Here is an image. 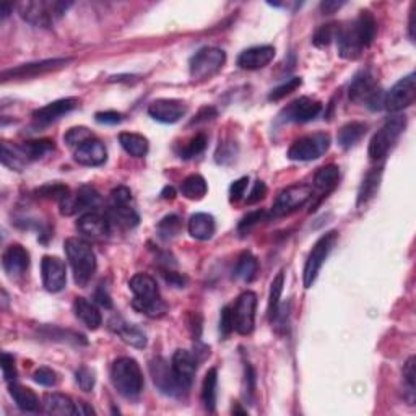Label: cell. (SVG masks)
I'll return each instance as SVG.
<instances>
[{
  "label": "cell",
  "instance_id": "obj_1",
  "mask_svg": "<svg viewBox=\"0 0 416 416\" xmlns=\"http://www.w3.org/2000/svg\"><path fill=\"white\" fill-rule=\"evenodd\" d=\"M377 34V21L368 10L360 12L356 20L347 26H340L337 33V46L340 57L348 61H355L373 44Z\"/></svg>",
  "mask_w": 416,
  "mask_h": 416
},
{
  "label": "cell",
  "instance_id": "obj_2",
  "mask_svg": "<svg viewBox=\"0 0 416 416\" xmlns=\"http://www.w3.org/2000/svg\"><path fill=\"white\" fill-rule=\"evenodd\" d=\"M129 286H131V292L133 293L132 307L137 312L153 317V319H158V317L166 314L168 304L161 298L158 285H156L153 276L137 274L129 281Z\"/></svg>",
  "mask_w": 416,
  "mask_h": 416
},
{
  "label": "cell",
  "instance_id": "obj_3",
  "mask_svg": "<svg viewBox=\"0 0 416 416\" xmlns=\"http://www.w3.org/2000/svg\"><path fill=\"white\" fill-rule=\"evenodd\" d=\"M67 259L74 272V280L78 286H87L96 272V256L87 241L69 238L64 244Z\"/></svg>",
  "mask_w": 416,
  "mask_h": 416
},
{
  "label": "cell",
  "instance_id": "obj_4",
  "mask_svg": "<svg viewBox=\"0 0 416 416\" xmlns=\"http://www.w3.org/2000/svg\"><path fill=\"white\" fill-rule=\"evenodd\" d=\"M111 381L120 395L125 399H137L143 391V374L133 358L122 356L116 360L111 368Z\"/></svg>",
  "mask_w": 416,
  "mask_h": 416
},
{
  "label": "cell",
  "instance_id": "obj_5",
  "mask_svg": "<svg viewBox=\"0 0 416 416\" xmlns=\"http://www.w3.org/2000/svg\"><path fill=\"white\" fill-rule=\"evenodd\" d=\"M70 2H44V0H36V2H23L18 6L21 18L28 23L41 28H49L57 18H61L69 10Z\"/></svg>",
  "mask_w": 416,
  "mask_h": 416
},
{
  "label": "cell",
  "instance_id": "obj_6",
  "mask_svg": "<svg viewBox=\"0 0 416 416\" xmlns=\"http://www.w3.org/2000/svg\"><path fill=\"white\" fill-rule=\"evenodd\" d=\"M405 127H406L405 116H402V114L392 116V118L388 119L387 122L374 133V137L371 138L369 150H368L369 160L379 161V160L386 158L387 153L393 146V143L399 140L402 132L405 131Z\"/></svg>",
  "mask_w": 416,
  "mask_h": 416
},
{
  "label": "cell",
  "instance_id": "obj_7",
  "mask_svg": "<svg viewBox=\"0 0 416 416\" xmlns=\"http://www.w3.org/2000/svg\"><path fill=\"white\" fill-rule=\"evenodd\" d=\"M107 220L124 230H132L138 225L140 217L132 205V192L127 187H118L111 192V205L107 210Z\"/></svg>",
  "mask_w": 416,
  "mask_h": 416
},
{
  "label": "cell",
  "instance_id": "obj_8",
  "mask_svg": "<svg viewBox=\"0 0 416 416\" xmlns=\"http://www.w3.org/2000/svg\"><path fill=\"white\" fill-rule=\"evenodd\" d=\"M384 95L377 80L369 70L358 74L350 85V100L353 102H364L371 111H379L384 107Z\"/></svg>",
  "mask_w": 416,
  "mask_h": 416
},
{
  "label": "cell",
  "instance_id": "obj_9",
  "mask_svg": "<svg viewBox=\"0 0 416 416\" xmlns=\"http://www.w3.org/2000/svg\"><path fill=\"white\" fill-rule=\"evenodd\" d=\"M337 239H338V232L329 231L325 232V234H322L320 238L316 241V244L312 245L309 256H307V261L304 263V272H303L304 288H311V286L316 283L320 268L324 265V262L327 261L330 250H332L335 243H337Z\"/></svg>",
  "mask_w": 416,
  "mask_h": 416
},
{
  "label": "cell",
  "instance_id": "obj_10",
  "mask_svg": "<svg viewBox=\"0 0 416 416\" xmlns=\"http://www.w3.org/2000/svg\"><path fill=\"white\" fill-rule=\"evenodd\" d=\"M330 149V135L325 132H316L304 135L293 142L288 150V158L293 161H314L325 155Z\"/></svg>",
  "mask_w": 416,
  "mask_h": 416
},
{
  "label": "cell",
  "instance_id": "obj_11",
  "mask_svg": "<svg viewBox=\"0 0 416 416\" xmlns=\"http://www.w3.org/2000/svg\"><path fill=\"white\" fill-rule=\"evenodd\" d=\"M226 62V54L218 47H204L190 59V77L194 80H207L217 75Z\"/></svg>",
  "mask_w": 416,
  "mask_h": 416
},
{
  "label": "cell",
  "instance_id": "obj_12",
  "mask_svg": "<svg viewBox=\"0 0 416 416\" xmlns=\"http://www.w3.org/2000/svg\"><path fill=\"white\" fill-rule=\"evenodd\" d=\"M150 373L151 377H153L155 386L169 397H182L189 392L190 387L186 386V384L177 377L173 366H169L168 361L163 360V358H155V360L151 361Z\"/></svg>",
  "mask_w": 416,
  "mask_h": 416
},
{
  "label": "cell",
  "instance_id": "obj_13",
  "mask_svg": "<svg viewBox=\"0 0 416 416\" xmlns=\"http://www.w3.org/2000/svg\"><path fill=\"white\" fill-rule=\"evenodd\" d=\"M312 199V187L307 184H294L286 187L276 197L274 207H272V215L275 218L292 215L301 207H304Z\"/></svg>",
  "mask_w": 416,
  "mask_h": 416
},
{
  "label": "cell",
  "instance_id": "obj_14",
  "mask_svg": "<svg viewBox=\"0 0 416 416\" xmlns=\"http://www.w3.org/2000/svg\"><path fill=\"white\" fill-rule=\"evenodd\" d=\"M416 98V75L408 74L400 78L388 91L384 95V107L388 113L397 114L406 109L415 102Z\"/></svg>",
  "mask_w": 416,
  "mask_h": 416
},
{
  "label": "cell",
  "instance_id": "obj_15",
  "mask_svg": "<svg viewBox=\"0 0 416 416\" xmlns=\"http://www.w3.org/2000/svg\"><path fill=\"white\" fill-rule=\"evenodd\" d=\"M256 307H257V294L252 292H245L241 294L236 301L232 311V322H234V332L239 335L252 333L254 325H256Z\"/></svg>",
  "mask_w": 416,
  "mask_h": 416
},
{
  "label": "cell",
  "instance_id": "obj_16",
  "mask_svg": "<svg viewBox=\"0 0 416 416\" xmlns=\"http://www.w3.org/2000/svg\"><path fill=\"white\" fill-rule=\"evenodd\" d=\"M72 59H47L39 62H31V64L18 65L15 69H8L2 72V82L8 80H30L39 75H46L49 72H56L67 67Z\"/></svg>",
  "mask_w": 416,
  "mask_h": 416
},
{
  "label": "cell",
  "instance_id": "obj_17",
  "mask_svg": "<svg viewBox=\"0 0 416 416\" xmlns=\"http://www.w3.org/2000/svg\"><path fill=\"white\" fill-rule=\"evenodd\" d=\"M100 204L101 197L96 192L95 187L82 186L74 195L70 194L69 197H65L59 205L61 213L64 215V217H72V215L85 212V210H95Z\"/></svg>",
  "mask_w": 416,
  "mask_h": 416
},
{
  "label": "cell",
  "instance_id": "obj_18",
  "mask_svg": "<svg viewBox=\"0 0 416 416\" xmlns=\"http://www.w3.org/2000/svg\"><path fill=\"white\" fill-rule=\"evenodd\" d=\"M43 285L49 293H59L67 285V267L64 261L54 256H44L41 261Z\"/></svg>",
  "mask_w": 416,
  "mask_h": 416
},
{
  "label": "cell",
  "instance_id": "obj_19",
  "mask_svg": "<svg viewBox=\"0 0 416 416\" xmlns=\"http://www.w3.org/2000/svg\"><path fill=\"white\" fill-rule=\"evenodd\" d=\"M187 113V106L181 100H156L149 106L150 118L163 124H176L184 118Z\"/></svg>",
  "mask_w": 416,
  "mask_h": 416
},
{
  "label": "cell",
  "instance_id": "obj_20",
  "mask_svg": "<svg viewBox=\"0 0 416 416\" xmlns=\"http://www.w3.org/2000/svg\"><path fill=\"white\" fill-rule=\"evenodd\" d=\"M80 106V101L77 98H62L54 102H49L44 107H39L33 113V119L39 125H47L54 122V120L61 119L62 116L72 113Z\"/></svg>",
  "mask_w": 416,
  "mask_h": 416
},
{
  "label": "cell",
  "instance_id": "obj_21",
  "mask_svg": "<svg viewBox=\"0 0 416 416\" xmlns=\"http://www.w3.org/2000/svg\"><path fill=\"white\" fill-rule=\"evenodd\" d=\"M111 221L107 220V217H102L98 212H88L82 215L77 221V228L82 234L88 236L91 239H106L111 234Z\"/></svg>",
  "mask_w": 416,
  "mask_h": 416
},
{
  "label": "cell",
  "instance_id": "obj_22",
  "mask_svg": "<svg viewBox=\"0 0 416 416\" xmlns=\"http://www.w3.org/2000/svg\"><path fill=\"white\" fill-rule=\"evenodd\" d=\"M74 158L78 164H82V166H88V168L101 166V164H105L107 160V151L105 143L98 140V138H91V140L85 142L75 149Z\"/></svg>",
  "mask_w": 416,
  "mask_h": 416
},
{
  "label": "cell",
  "instance_id": "obj_23",
  "mask_svg": "<svg viewBox=\"0 0 416 416\" xmlns=\"http://www.w3.org/2000/svg\"><path fill=\"white\" fill-rule=\"evenodd\" d=\"M2 267L8 276L23 275L30 267V252L20 244L8 245L2 256Z\"/></svg>",
  "mask_w": 416,
  "mask_h": 416
},
{
  "label": "cell",
  "instance_id": "obj_24",
  "mask_svg": "<svg viewBox=\"0 0 416 416\" xmlns=\"http://www.w3.org/2000/svg\"><path fill=\"white\" fill-rule=\"evenodd\" d=\"M322 111V105L319 101L311 100V98L303 96L299 100L293 101L292 105L285 109L286 120H292V122L304 124L309 122V120L316 119Z\"/></svg>",
  "mask_w": 416,
  "mask_h": 416
},
{
  "label": "cell",
  "instance_id": "obj_25",
  "mask_svg": "<svg viewBox=\"0 0 416 416\" xmlns=\"http://www.w3.org/2000/svg\"><path fill=\"white\" fill-rule=\"evenodd\" d=\"M275 47L274 46H256L249 47L239 54L238 65L244 70H261L274 61Z\"/></svg>",
  "mask_w": 416,
  "mask_h": 416
},
{
  "label": "cell",
  "instance_id": "obj_26",
  "mask_svg": "<svg viewBox=\"0 0 416 416\" xmlns=\"http://www.w3.org/2000/svg\"><path fill=\"white\" fill-rule=\"evenodd\" d=\"M109 327L116 335H119L120 340H122L124 343H127V345L133 348L146 347V335L143 333L137 325L125 322L122 317H114V319L109 322Z\"/></svg>",
  "mask_w": 416,
  "mask_h": 416
},
{
  "label": "cell",
  "instance_id": "obj_27",
  "mask_svg": "<svg viewBox=\"0 0 416 416\" xmlns=\"http://www.w3.org/2000/svg\"><path fill=\"white\" fill-rule=\"evenodd\" d=\"M171 366L177 377L181 379L186 386H192V379L197 373V358L187 350H177L173 355Z\"/></svg>",
  "mask_w": 416,
  "mask_h": 416
},
{
  "label": "cell",
  "instance_id": "obj_28",
  "mask_svg": "<svg viewBox=\"0 0 416 416\" xmlns=\"http://www.w3.org/2000/svg\"><path fill=\"white\" fill-rule=\"evenodd\" d=\"M74 311L75 316L78 317V320H82L83 325H87L89 330H96L101 327L102 317L95 303L88 301L87 298H75Z\"/></svg>",
  "mask_w": 416,
  "mask_h": 416
},
{
  "label": "cell",
  "instance_id": "obj_29",
  "mask_svg": "<svg viewBox=\"0 0 416 416\" xmlns=\"http://www.w3.org/2000/svg\"><path fill=\"white\" fill-rule=\"evenodd\" d=\"M8 391H10V395L13 397L17 406L21 411H26V413H36V411L41 410V402H39L38 395H36L31 388L20 386V384L17 382H10L8 384Z\"/></svg>",
  "mask_w": 416,
  "mask_h": 416
},
{
  "label": "cell",
  "instance_id": "obj_30",
  "mask_svg": "<svg viewBox=\"0 0 416 416\" xmlns=\"http://www.w3.org/2000/svg\"><path fill=\"white\" fill-rule=\"evenodd\" d=\"M187 230H189V234L194 239L208 241V239H212V236L215 234L217 225H215V218L212 217V215L195 213L190 217L189 225H187Z\"/></svg>",
  "mask_w": 416,
  "mask_h": 416
},
{
  "label": "cell",
  "instance_id": "obj_31",
  "mask_svg": "<svg viewBox=\"0 0 416 416\" xmlns=\"http://www.w3.org/2000/svg\"><path fill=\"white\" fill-rule=\"evenodd\" d=\"M44 408L51 415H77V404H74V400H72L69 395L59 392L46 393V395H44Z\"/></svg>",
  "mask_w": 416,
  "mask_h": 416
},
{
  "label": "cell",
  "instance_id": "obj_32",
  "mask_svg": "<svg viewBox=\"0 0 416 416\" xmlns=\"http://www.w3.org/2000/svg\"><path fill=\"white\" fill-rule=\"evenodd\" d=\"M366 132H368V125L364 122H360V120L348 122L338 131V145L345 150L351 149V146H355L356 143L366 135Z\"/></svg>",
  "mask_w": 416,
  "mask_h": 416
},
{
  "label": "cell",
  "instance_id": "obj_33",
  "mask_svg": "<svg viewBox=\"0 0 416 416\" xmlns=\"http://www.w3.org/2000/svg\"><path fill=\"white\" fill-rule=\"evenodd\" d=\"M119 143L133 158H143V156L149 153V140L140 135V133L122 132L119 135Z\"/></svg>",
  "mask_w": 416,
  "mask_h": 416
},
{
  "label": "cell",
  "instance_id": "obj_34",
  "mask_svg": "<svg viewBox=\"0 0 416 416\" xmlns=\"http://www.w3.org/2000/svg\"><path fill=\"white\" fill-rule=\"evenodd\" d=\"M2 163L3 166L13 169V171H23L28 166L30 161L26 158L20 145H12V143H2Z\"/></svg>",
  "mask_w": 416,
  "mask_h": 416
},
{
  "label": "cell",
  "instance_id": "obj_35",
  "mask_svg": "<svg viewBox=\"0 0 416 416\" xmlns=\"http://www.w3.org/2000/svg\"><path fill=\"white\" fill-rule=\"evenodd\" d=\"M257 272H259V262L257 259L252 256V252L245 250V252L241 254V257L238 259V263H236V268H234L236 278L244 281V283H250V281L257 276Z\"/></svg>",
  "mask_w": 416,
  "mask_h": 416
},
{
  "label": "cell",
  "instance_id": "obj_36",
  "mask_svg": "<svg viewBox=\"0 0 416 416\" xmlns=\"http://www.w3.org/2000/svg\"><path fill=\"white\" fill-rule=\"evenodd\" d=\"M381 176H382V168H375L373 171L368 173V176L364 177L363 184L360 187V192H358V207H363L373 199L375 192L379 189V184H381Z\"/></svg>",
  "mask_w": 416,
  "mask_h": 416
},
{
  "label": "cell",
  "instance_id": "obj_37",
  "mask_svg": "<svg viewBox=\"0 0 416 416\" xmlns=\"http://www.w3.org/2000/svg\"><path fill=\"white\" fill-rule=\"evenodd\" d=\"M207 181L200 174H190L181 184V194L189 200H200L207 195Z\"/></svg>",
  "mask_w": 416,
  "mask_h": 416
},
{
  "label": "cell",
  "instance_id": "obj_38",
  "mask_svg": "<svg viewBox=\"0 0 416 416\" xmlns=\"http://www.w3.org/2000/svg\"><path fill=\"white\" fill-rule=\"evenodd\" d=\"M217 386H218V373L217 369L212 368L208 369L207 374H205V379L202 384V402H204V406L210 411V413H213L215 405H217Z\"/></svg>",
  "mask_w": 416,
  "mask_h": 416
},
{
  "label": "cell",
  "instance_id": "obj_39",
  "mask_svg": "<svg viewBox=\"0 0 416 416\" xmlns=\"http://www.w3.org/2000/svg\"><path fill=\"white\" fill-rule=\"evenodd\" d=\"M340 179V168L337 164H327V166L320 168L314 176V186L317 189L330 192L335 186L338 184Z\"/></svg>",
  "mask_w": 416,
  "mask_h": 416
},
{
  "label": "cell",
  "instance_id": "obj_40",
  "mask_svg": "<svg viewBox=\"0 0 416 416\" xmlns=\"http://www.w3.org/2000/svg\"><path fill=\"white\" fill-rule=\"evenodd\" d=\"M21 150H23V153L28 161H36V160H41L43 156H46L47 153H51L54 151V142L52 140H30L21 143Z\"/></svg>",
  "mask_w": 416,
  "mask_h": 416
},
{
  "label": "cell",
  "instance_id": "obj_41",
  "mask_svg": "<svg viewBox=\"0 0 416 416\" xmlns=\"http://www.w3.org/2000/svg\"><path fill=\"white\" fill-rule=\"evenodd\" d=\"M182 230V221L177 215H168L158 223L156 231H158L160 239L173 241Z\"/></svg>",
  "mask_w": 416,
  "mask_h": 416
},
{
  "label": "cell",
  "instance_id": "obj_42",
  "mask_svg": "<svg viewBox=\"0 0 416 416\" xmlns=\"http://www.w3.org/2000/svg\"><path fill=\"white\" fill-rule=\"evenodd\" d=\"M283 286H285V274L283 272H280L270 285V296H268V307H267L268 319H270V322L274 319L276 311H278L280 307V298H281V293H283Z\"/></svg>",
  "mask_w": 416,
  "mask_h": 416
},
{
  "label": "cell",
  "instance_id": "obj_43",
  "mask_svg": "<svg viewBox=\"0 0 416 416\" xmlns=\"http://www.w3.org/2000/svg\"><path fill=\"white\" fill-rule=\"evenodd\" d=\"M340 25L337 23H329V25H322L319 30L316 31L314 38H312V43H314L316 47H327L330 46V43L337 38Z\"/></svg>",
  "mask_w": 416,
  "mask_h": 416
},
{
  "label": "cell",
  "instance_id": "obj_44",
  "mask_svg": "<svg viewBox=\"0 0 416 416\" xmlns=\"http://www.w3.org/2000/svg\"><path fill=\"white\" fill-rule=\"evenodd\" d=\"M36 195L43 197V199H49V200H57V202H62V200L65 199V197L70 195L69 187L64 184H57V182H54V184H46L43 187H39L38 190H36Z\"/></svg>",
  "mask_w": 416,
  "mask_h": 416
},
{
  "label": "cell",
  "instance_id": "obj_45",
  "mask_svg": "<svg viewBox=\"0 0 416 416\" xmlns=\"http://www.w3.org/2000/svg\"><path fill=\"white\" fill-rule=\"evenodd\" d=\"M303 85V78L301 77H292L288 78L283 85H280V87H276L275 89H272V93L268 95V100L270 101H280L286 98L288 95H292L293 91H296V89Z\"/></svg>",
  "mask_w": 416,
  "mask_h": 416
},
{
  "label": "cell",
  "instance_id": "obj_46",
  "mask_svg": "<svg viewBox=\"0 0 416 416\" xmlns=\"http://www.w3.org/2000/svg\"><path fill=\"white\" fill-rule=\"evenodd\" d=\"M208 138L205 133H197L195 137L190 138V142L187 143V146L181 151V158H194V156H199L200 153H204V150L207 149Z\"/></svg>",
  "mask_w": 416,
  "mask_h": 416
},
{
  "label": "cell",
  "instance_id": "obj_47",
  "mask_svg": "<svg viewBox=\"0 0 416 416\" xmlns=\"http://www.w3.org/2000/svg\"><path fill=\"white\" fill-rule=\"evenodd\" d=\"M91 138L95 137H93L91 131H88L87 127H74L64 135L65 143L69 146H72V149H77V146H80L85 142L91 140Z\"/></svg>",
  "mask_w": 416,
  "mask_h": 416
},
{
  "label": "cell",
  "instance_id": "obj_48",
  "mask_svg": "<svg viewBox=\"0 0 416 416\" xmlns=\"http://www.w3.org/2000/svg\"><path fill=\"white\" fill-rule=\"evenodd\" d=\"M75 377H77L78 387L82 388L83 392L93 391V387H95V382H96V377H95V373H93L91 369L87 368V366H82V368L77 371V374H75Z\"/></svg>",
  "mask_w": 416,
  "mask_h": 416
},
{
  "label": "cell",
  "instance_id": "obj_49",
  "mask_svg": "<svg viewBox=\"0 0 416 416\" xmlns=\"http://www.w3.org/2000/svg\"><path fill=\"white\" fill-rule=\"evenodd\" d=\"M33 379L36 384H39V386L43 387H54L57 384V374L54 373L51 368H39L36 373L33 374Z\"/></svg>",
  "mask_w": 416,
  "mask_h": 416
},
{
  "label": "cell",
  "instance_id": "obj_50",
  "mask_svg": "<svg viewBox=\"0 0 416 416\" xmlns=\"http://www.w3.org/2000/svg\"><path fill=\"white\" fill-rule=\"evenodd\" d=\"M263 217H265V212H263V210H256V212L248 213L243 218V220H241L239 226H238V231L239 232H249L254 226L259 225V223L263 220Z\"/></svg>",
  "mask_w": 416,
  "mask_h": 416
},
{
  "label": "cell",
  "instance_id": "obj_51",
  "mask_svg": "<svg viewBox=\"0 0 416 416\" xmlns=\"http://www.w3.org/2000/svg\"><path fill=\"white\" fill-rule=\"evenodd\" d=\"M2 375L8 384L15 382V379H17L15 358H13L12 355H8V353H2Z\"/></svg>",
  "mask_w": 416,
  "mask_h": 416
},
{
  "label": "cell",
  "instance_id": "obj_52",
  "mask_svg": "<svg viewBox=\"0 0 416 416\" xmlns=\"http://www.w3.org/2000/svg\"><path fill=\"white\" fill-rule=\"evenodd\" d=\"M249 184V179L248 177H241L238 181H234L230 187V200L232 204L239 202L241 199H243L245 194V189H248Z\"/></svg>",
  "mask_w": 416,
  "mask_h": 416
},
{
  "label": "cell",
  "instance_id": "obj_53",
  "mask_svg": "<svg viewBox=\"0 0 416 416\" xmlns=\"http://www.w3.org/2000/svg\"><path fill=\"white\" fill-rule=\"evenodd\" d=\"M256 393V373H254L252 366H245V379H244V397L249 402L254 399Z\"/></svg>",
  "mask_w": 416,
  "mask_h": 416
},
{
  "label": "cell",
  "instance_id": "obj_54",
  "mask_svg": "<svg viewBox=\"0 0 416 416\" xmlns=\"http://www.w3.org/2000/svg\"><path fill=\"white\" fill-rule=\"evenodd\" d=\"M220 332L223 337H228L231 332H234V322H232V311L230 306L223 307V311H221Z\"/></svg>",
  "mask_w": 416,
  "mask_h": 416
},
{
  "label": "cell",
  "instance_id": "obj_55",
  "mask_svg": "<svg viewBox=\"0 0 416 416\" xmlns=\"http://www.w3.org/2000/svg\"><path fill=\"white\" fill-rule=\"evenodd\" d=\"M404 381L408 386V391L413 393L415 392V384H416V369H415V356H410L404 366Z\"/></svg>",
  "mask_w": 416,
  "mask_h": 416
},
{
  "label": "cell",
  "instance_id": "obj_56",
  "mask_svg": "<svg viewBox=\"0 0 416 416\" xmlns=\"http://www.w3.org/2000/svg\"><path fill=\"white\" fill-rule=\"evenodd\" d=\"M98 124H105V125H118L122 122L124 116L120 113H116V111H105V113H96L95 116Z\"/></svg>",
  "mask_w": 416,
  "mask_h": 416
},
{
  "label": "cell",
  "instance_id": "obj_57",
  "mask_svg": "<svg viewBox=\"0 0 416 416\" xmlns=\"http://www.w3.org/2000/svg\"><path fill=\"white\" fill-rule=\"evenodd\" d=\"M265 195H267V186H265V182L257 181L256 184H254L252 190H250V194L248 195V200H245V204H248V205H254V204L261 202V200H262Z\"/></svg>",
  "mask_w": 416,
  "mask_h": 416
},
{
  "label": "cell",
  "instance_id": "obj_58",
  "mask_svg": "<svg viewBox=\"0 0 416 416\" xmlns=\"http://www.w3.org/2000/svg\"><path fill=\"white\" fill-rule=\"evenodd\" d=\"M343 6H345V2H338V0H325V2L320 3V10L325 13V15H332L337 10H340Z\"/></svg>",
  "mask_w": 416,
  "mask_h": 416
},
{
  "label": "cell",
  "instance_id": "obj_59",
  "mask_svg": "<svg viewBox=\"0 0 416 416\" xmlns=\"http://www.w3.org/2000/svg\"><path fill=\"white\" fill-rule=\"evenodd\" d=\"M217 118V111L213 109V107H204L202 111H200L199 116L194 119V122L192 124H199V122H207V120Z\"/></svg>",
  "mask_w": 416,
  "mask_h": 416
},
{
  "label": "cell",
  "instance_id": "obj_60",
  "mask_svg": "<svg viewBox=\"0 0 416 416\" xmlns=\"http://www.w3.org/2000/svg\"><path fill=\"white\" fill-rule=\"evenodd\" d=\"M95 298H96V301L101 304V306H105V307H107V309H111V307H113V301H111L109 294H107V293H106V289H102V288H98V289H96V294H95Z\"/></svg>",
  "mask_w": 416,
  "mask_h": 416
},
{
  "label": "cell",
  "instance_id": "obj_61",
  "mask_svg": "<svg viewBox=\"0 0 416 416\" xmlns=\"http://www.w3.org/2000/svg\"><path fill=\"white\" fill-rule=\"evenodd\" d=\"M415 8H416V3H413L411 6V10H410V23H408V34H410V39L411 41H415Z\"/></svg>",
  "mask_w": 416,
  "mask_h": 416
},
{
  "label": "cell",
  "instance_id": "obj_62",
  "mask_svg": "<svg viewBox=\"0 0 416 416\" xmlns=\"http://www.w3.org/2000/svg\"><path fill=\"white\" fill-rule=\"evenodd\" d=\"M77 413L78 415H93V413H95V410H93L91 406H88V404H85V402H78V404H77Z\"/></svg>",
  "mask_w": 416,
  "mask_h": 416
},
{
  "label": "cell",
  "instance_id": "obj_63",
  "mask_svg": "<svg viewBox=\"0 0 416 416\" xmlns=\"http://www.w3.org/2000/svg\"><path fill=\"white\" fill-rule=\"evenodd\" d=\"M161 197L164 200H173L176 197V190H174V187H164L163 192H161Z\"/></svg>",
  "mask_w": 416,
  "mask_h": 416
},
{
  "label": "cell",
  "instance_id": "obj_64",
  "mask_svg": "<svg viewBox=\"0 0 416 416\" xmlns=\"http://www.w3.org/2000/svg\"><path fill=\"white\" fill-rule=\"evenodd\" d=\"M12 10H13V6H10V3H2V6H0V17L7 18L10 15Z\"/></svg>",
  "mask_w": 416,
  "mask_h": 416
}]
</instances>
